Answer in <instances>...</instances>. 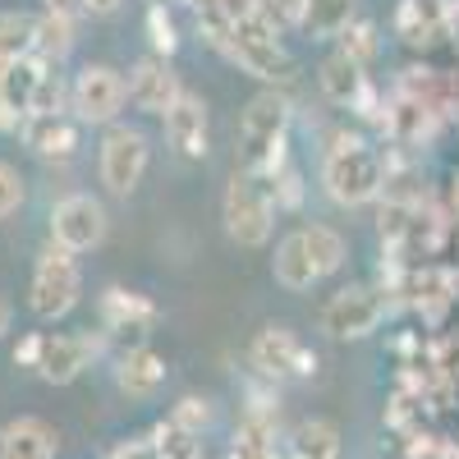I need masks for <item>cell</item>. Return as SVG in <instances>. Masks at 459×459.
<instances>
[{"label":"cell","mask_w":459,"mask_h":459,"mask_svg":"<svg viewBox=\"0 0 459 459\" xmlns=\"http://www.w3.org/2000/svg\"><path fill=\"white\" fill-rule=\"evenodd\" d=\"M290 125H294L290 92L262 88L239 115V170L272 179L281 166H290Z\"/></svg>","instance_id":"cell-1"},{"label":"cell","mask_w":459,"mask_h":459,"mask_svg":"<svg viewBox=\"0 0 459 459\" xmlns=\"http://www.w3.org/2000/svg\"><path fill=\"white\" fill-rule=\"evenodd\" d=\"M322 188L335 207H368L386 188V161L359 134H335L322 157Z\"/></svg>","instance_id":"cell-2"},{"label":"cell","mask_w":459,"mask_h":459,"mask_svg":"<svg viewBox=\"0 0 459 459\" xmlns=\"http://www.w3.org/2000/svg\"><path fill=\"white\" fill-rule=\"evenodd\" d=\"M225 60H235L244 74H253L257 83L266 88H276V92H290L299 83V60L281 47V37L266 28L257 14L235 23V32L225 37V47H221Z\"/></svg>","instance_id":"cell-3"},{"label":"cell","mask_w":459,"mask_h":459,"mask_svg":"<svg viewBox=\"0 0 459 459\" xmlns=\"http://www.w3.org/2000/svg\"><path fill=\"white\" fill-rule=\"evenodd\" d=\"M83 299V272H79V257L69 248H60L56 239H47L37 248L32 262V281H28V308L42 317V322H60L79 308Z\"/></svg>","instance_id":"cell-4"},{"label":"cell","mask_w":459,"mask_h":459,"mask_svg":"<svg viewBox=\"0 0 459 459\" xmlns=\"http://www.w3.org/2000/svg\"><path fill=\"white\" fill-rule=\"evenodd\" d=\"M221 221H225V235L235 239L239 248H262L272 244V230H276V203H272V188L266 179L235 170L221 194Z\"/></svg>","instance_id":"cell-5"},{"label":"cell","mask_w":459,"mask_h":459,"mask_svg":"<svg viewBox=\"0 0 459 459\" xmlns=\"http://www.w3.org/2000/svg\"><path fill=\"white\" fill-rule=\"evenodd\" d=\"M152 166V138L134 125H110L97 147V175L110 198H129Z\"/></svg>","instance_id":"cell-6"},{"label":"cell","mask_w":459,"mask_h":459,"mask_svg":"<svg viewBox=\"0 0 459 459\" xmlns=\"http://www.w3.org/2000/svg\"><path fill=\"white\" fill-rule=\"evenodd\" d=\"M129 106V88H125V74L115 65H83L79 74H74L69 83V110L79 125H120V115Z\"/></svg>","instance_id":"cell-7"},{"label":"cell","mask_w":459,"mask_h":459,"mask_svg":"<svg viewBox=\"0 0 459 459\" xmlns=\"http://www.w3.org/2000/svg\"><path fill=\"white\" fill-rule=\"evenodd\" d=\"M381 322H386V290H377V285H344L317 313V326L331 340H363Z\"/></svg>","instance_id":"cell-8"},{"label":"cell","mask_w":459,"mask_h":459,"mask_svg":"<svg viewBox=\"0 0 459 459\" xmlns=\"http://www.w3.org/2000/svg\"><path fill=\"white\" fill-rule=\"evenodd\" d=\"M106 230H110L106 207H101V198H92V194H65V198L51 207V239H56L60 248H69L74 257L101 248V244H106Z\"/></svg>","instance_id":"cell-9"},{"label":"cell","mask_w":459,"mask_h":459,"mask_svg":"<svg viewBox=\"0 0 459 459\" xmlns=\"http://www.w3.org/2000/svg\"><path fill=\"white\" fill-rule=\"evenodd\" d=\"M248 363L272 377V381H285V377H313L317 372V354L303 344L290 326H262L248 344Z\"/></svg>","instance_id":"cell-10"},{"label":"cell","mask_w":459,"mask_h":459,"mask_svg":"<svg viewBox=\"0 0 459 459\" xmlns=\"http://www.w3.org/2000/svg\"><path fill=\"white\" fill-rule=\"evenodd\" d=\"M97 354H101V340H97L92 331H79V335H47L37 377H42L47 386H69V381H79V377L92 368Z\"/></svg>","instance_id":"cell-11"},{"label":"cell","mask_w":459,"mask_h":459,"mask_svg":"<svg viewBox=\"0 0 459 459\" xmlns=\"http://www.w3.org/2000/svg\"><path fill=\"white\" fill-rule=\"evenodd\" d=\"M125 88H129V106H138V110H147V115H161V120H166V110L184 97L179 74H175L170 60H161V56H143V60L129 69Z\"/></svg>","instance_id":"cell-12"},{"label":"cell","mask_w":459,"mask_h":459,"mask_svg":"<svg viewBox=\"0 0 459 459\" xmlns=\"http://www.w3.org/2000/svg\"><path fill=\"white\" fill-rule=\"evenodd\" d=\"M166 138L184 161H203L212 152V110L198 92L184 88V97L166 110Z\"/></svg>","instance_id":"cell-13"},{"label":"cell","mask_w":459,"mask_h":459,"mask_svg":"<svg viewBox=\"0 0 459 459\" xmlns=\"http://www.w3.org/2000/svg\"><path fill=\"white\" fill-rule=\"evenodd\" d=\"M19 134L42 161H69L74 152H79V120H74L69 110H60V115H28V120L19 125Z\"/></svg>","instance_id":"cell-14"},{"label":"cell","mask_w":459,"mask_h":459,"mask_svg":"<svg viewBox=\"0 0 459 459\" xmlns=\"http://www.w3.org/2000/svg\"><path fill=\"white\" fill-rule=\"evenodd\" d=\"M157 322H161V308H157L147 294L125 290V285H110V290L101 294V326H106L110 335H120V331L147 335Z\"/></svg>","instance_id":"cell-15"},{"label":"cell","mask_w":459,"mask_h":459,"mask_svg":"<svg viewBox=\"0 0 459 459\" xmlns=\"http://www.w3.org/2000/svg\"><path fill=\"white\" fill-rule=\"evenodd\" d=\"M115 386L129 400H152L166 386V359L152 350V344H129V350L115 359Z\"/></svg>","instance_id":"cell-16"},{"label":"cell","mask_w":459,"mask_h":459,"mask_svg":"<svg viewBox=\"0 0 459 459\" xmlns=\"http://www.w3.org/2000/svg\"><path fill=\"white\" fill-rule=\"evenodd\" d=\"M60 450V432L47 423V418H10L0 428V459H56Z\"/></svg>","instance_id":"cell-17"},{"label":"cell","mask_w":459,"mask_h":459,"mask_svg":"<svg viewBox=\"0 0 459 459\" xmlns=\"http://www.w3.org/2000/svg\"><path fill=\"white\" fill-rule=\"evenodd\" d=\"M317 88H322V97H326L331 106L354 110V106L363 101V92H368V74H363V65H354L344 51H331V56L317 65Z\"/></svg>","instance_id":"cell-18"},{"label":"cell","mask_w":459,"mask_h":459,"mask_svg":"<svg viewBox=\"0 0 459 459\" xmlns=\"http://www.w3.org/2000/svg\"><path fill=\"white\" fill-rule=\"evenodd\" d=\"M42 74L47 65L28 56V60H14L0 69V92H5V110H10V120L23 125L28 115H32V101H37V88H42Z\"/></svg>","instance_id":"cell-19"},{"label":"cell","mask_w":459,"mask_h":459,"mask_svg":"<svg viewBox=\"0 0 459 459\" xmlns=\"http://www.w3.org/2000/svg\"><path fill=\"white\" fill-rule=\"evenodd\" d=\"M272 276H276V285H285V290H294V294H303V290L317 285V266H313L308 248H303V230H294V235H285V239L276 244Z\"/></svg>","instance_id":"cell-20"},{"label":"cell","mask_w":459,"mask_h":459,"mask_svg":"<svg viewBox=\"0 0 459 459\" xmlns=\"http://www.w3.org/2000/svg\"><path fill=\"white\" fill-rule=\"evenodd\" d=\"M74 42H79V28H74V19L69 14H56V10H42L37 14V32H32V56L42 60V65H60L69 51H74Z\"/></svg>","instance_id":"cell-21"},{"label":"cell","mask_w":459,"mask_h":459,"mask_svg":"<svg viewBox=\"0 0 459 459\" xmlns=\"http://www.w3.org/2000/svg\"><path fill=\"white\" fill-rule=\"evenodd\" d=\"M290 459H340V428L331 418H303L290 437Z\"/></svg>","instance_id":"cell-22"},{"label":"cell","mask_w":459,"mask_h":459,"mask_svg":"<svg viewBox=\"0 0 459 459\" xmlns=\"http://www.w3.org/2000/svg\"><path fill=\"white\" fill-rule=\"evenodd\" d=\"M354 19H359V0H308L303 28H308L317 42H340V32Z\"/></svg>","instance_id":"cell-23"},{"label":"cell","mask_w":459,"mask_h":459,"mask_svg":"<svg viewBox=\"0 0 459 459\" xmlns=\"http://www.w3.org/2000/svg\"><path fill=\"white\" fill-rule=\"evenodd\" d=\"M303 248H308V257L317 266V281L335 276L344 266V257H350V244H344V235L331 225H303Z\"/></svg>","instance_id":"cell-24"},{"label":"cell","mask_w":459,"mask_h":459,"mask_svg":"<svg viewBox=\"0 0 459 459\" xmlns=\"http://www.w3.org/2000/svg\"><path fill=\"white\" fill-rule=\"evenodd\" d=\"M32 32H37V14H23V10L0 14V69L32 56Z\"/></svg>","instance_id":"cell-25"},{"label":"cell","mask_w":459,"mask_h":459,"mask_svg":"<svg viewBox=\"0 0 459 459\" xmlns=\"http://www.w3.org/2000/svg\"><path fill=\"white\" fill-rule=\"evenodd\" d=\"M335 51H344L354 65H372L377 60V51H381V32H377V23H368V19H354L350 28L340 32V47Z\"/></svg>","instance_id":"cell-26"},{"label":"cell","mask_w":459,"mask_h":459,"mask_svg":"<svg viewBox=\"0 0 459 459\" xmlns=\"http://www.w3.org/2000/svg\"><path fill=\"white\" fill-rule=\"evenodd\" d=\"M303 14H308V0H257V19L276 37L303 28Z\"/></svg>","instance_id":"cell-27"},{"label":"cell","mask_w":459,"mask_h":459,"mask_svg":"<svg viewBox=\"0 0 459 459\" xmlns=\"http://www.w3.org/2000/svg\"><path fill=\"white\" fill-rule=\"evenodd\" d=\"M152 441H157V450H161V459H203V446H198V437L194 432H184L179 423H157L152 428Z\"/></svg>","instance_id":"cell-28"},{"label":"cell","mask_w":459,"mask_h":459,"mask_svg":"<svg viewBox=\"0 0 459 459\" xmlns=\"http://www.w3.org/2000/svg\"><path fill=\"white\" fill-rule=\"evenodd\" d=\"M147 42H152V56H161V60L179 51V28L166 5H147Z\"/></svg>","instance_id":"cell-29"},{"label":"cell","mask_w":459,"mask_h":459,"mask_svg":"<svg viewBox=\"0 0 459 459\" xmlns=\"http://www.w3.org/2000/svg\"><path fill=\"white\" fill-rule=\"evenodd\" d=\"M266 188H272L276 212H299L303 207V175H299V166H281L272 179H266Z\"/></svg>","instance_id":"cell-30"},{"label":"cell","mask_w":459,"mask_h":459,"mask_svg":"<svg viewBox=\"0 0 459 459\" xmlns=\"http://www.w3.org/2000/svg\"><path fill=\"white\" fill-rule=\"evenodd\" d=\"M23 198H28V184H23L19 166L0 157V221H10L23 207Z\"/></svg>","instance_id":"cell-31"},{"label":"cell","mask_w":459,"mask_h":459,"mask_svg":"<svg viewBox=\"0 0 459 459\" xmlns=\"http://www.w3.org/2000/svg\"><path fill=\"white\" fill-rule=\"evenodd\" d=\"M170 423H179L184 432L203 437V428L212 423V400H203V395H184V400L170 409Z\"/></svg>","instance_id":"cell-32"},{"label":"cell","mask_w":459,"mask_h":459,"mask_svg":"<svg viewBox=\"0 0 459 459\" xmlns=\"http://www.w3.org/2000/svg\"><path fill=\"white\" fill-rule=\"evenodd\" d=\"M65 101H69V83H60V74L47 65L42 88H37V101H32V115H60Z\"/></svg>","instance_id":"cell-33"},{"label":"cell","mask_w":459,"mask_h":459,"mask_svg":"<svg viewBox=\"0 0 459 459\" xmlns=\"http://www.w3.org/2000/svg\"><path fill=\"white\" fill-rule=\"evenodd\" d=\"M42 344H47V331H28L19 344H14V368H32L42 363Z\"/></svg>","instance_id":"cell-34"},{"label":"cell","mask_w":459,"mask_h":459,"mask_svg":"<svg viewBox=\"0 0 459 459\" xmlns=\"http://www.w3.org/2000/svg\"><path fill=\"white\" fill-rule=\"evenodd\" d=\"M106 459H161V450H157V441H152V432H147V437H129V441H120Z\"/></svg>","instance_id":"cell-35"},{"label":"cell","mask_w":459,"mask_h":459,"mask_svg":"<svg viewBox=\"0 0 459 459\" xmlns=\"http://www.w3.org/2000/svg\"><path fill=\"white\" fill-rule=\"evenodd\" d=\"M120 5H125V0H83V14H92V19H110V14H120Z\"/></svg>","instance_id":"cell-36"},{"label":"cell","mask_w":459,"mask_h":459,"mask_svg":"<svg viewBox=\"0 0 459 459\" xmlns=\"http://www.w3.org/2000/svg\"><path fill=\"white\" fill-rule=\"evenodd\" d=\"M47 10H56V14H69V19H79V14H83V0H47Z\"/></svg>","instance_id":"cell-37"},{"label":"cell","mask_w":459,"mask_h":459,"mask_svg":"<svg viewBox=\"0 0 459 459\" xmlns=\"http://www.w3.org/2000/svg\"><path fill=\"white\" fill-rule=\"evenodd\" d=\"M10 326H14V303H10L5 294H0V340L10 335Z\"/></svg>","instance_id":"cell-38"},{"label":"cell","mask_w":459,"mask_h":459,"mask_svg":"<svg viewBox=\"0 0 459 459\" xmlns=\"http://www.w3.org/2000/svg\"><path fill=\"white\" fill-rule=\"evenodd\" d=\"M0 129H5V134H19V125L10 120V110H5V92H0Z\"/></svg>","instance_id":"cell-39"}]
</instances>
